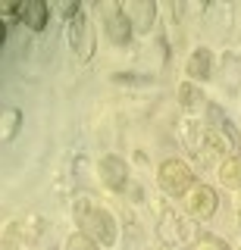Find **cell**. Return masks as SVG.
Here are the masks:
<instances>
[{
    "mask_svg": "<svg viewBox=\"0 0 241 250\" xmlns=\"http://www.w3.org/2000/svg\"><path fill=\"white\" fill-rule=\"evenodd\" d=\"M97 207V200L91 197V194H75V200H72V216H75V225H82L85 219H88V213Z\"/></svg>",
    "mask_w": 241,
    "mask_h": 250,
    "instance_id": "5bb4252c",
    "label": "cell"
},
{
    "mask_svg": "<svg viewBox=\"0 0 241 250\" xmlns=\"http://www.w3.org/2000/svg\"><path fill=\"white\" fill-rule=\"evenodd\" d=\"M97 178H100V185H104L107 191H113V194L129 191V166H126V160H122V156H116V153L100 156Z\"/></svg>",
    "mask_w": 241,
    "mask_h": 250,
    "instance_id": "5b68a950",
    "label": "cell"
},
{
    "mask_svg": "<svg viewBox=\"0 0 241 250\" xmlns=\"http://www.w3.org/2000/svg\"><path fill=\"white\" fill-rule=\"evenodd\" d=\"M216 175H219V185L229 188L232 194L241 191V150L225 156V160L219 163V169H216Z\"/></svg>",
    "mask_w": 241,
    "mask_h": 250,
    "instance_id": "30bf717a",
    "label": "cell"
},
{
    "mask_svg": "<svg viewBox=\"0 0 241 250\" xmlns=\"http://www.w3.org/2000/svg\"><path fill=\"white\" fill-rule=\"evenodd\" d=\"M126 16L135 28V35H147L153 25H157V3L153 0H135V3H126Z\"/></svg>",
    "mask_w": 241,
    "mask_h": 250,
    "instance_id": "ba28073f",
    "label": "cell"
},
{
    "mask_svg": "<svg viewBox=\"0 0 241 250\" xmlns=\"http://www.w3.org/2000/svg\"><path fill=\"white\" fill-rule=\"evenodd\" d=\"M19 231H22L19 222H6V229H3V250H16V244H19Z\"/></svg>",
    "mask_w": 241,
    "mask_h": 250,
    "instance_id": "ac0fdd59",
    "label": "cell"
},
{
    "mask_svg": "<svg viewBox=\"0 0 241 250\" xmlns=\"http://www.w3.org/2000/svg\"><path fill=\"white\" fill-rule=\"evenodd\" d=\"M157 250H173V247H169V244H163V247H157Z\"/></svg>",
    "mask_w": 241,
    "mask_h": 250,
    "instance_id": "44dd1931",
    "label": "cell"
},
{
    "mask_svg": "<svg viewBox=\"0 0 241 250\" xmlns=\"http://www.w3.org/2000/svg\"><path fill=\"white\" fill-rule=\"evenodd\" d=\"M194 182H197L194 166L185 163V160H178V156H169V160H163L157 166V185H160V191L166 194V197L182 200L185 194L194 188Z\"/></svg>",
    "mask_w": 241,
    "mask_h": 250,
    "instance_id": "6da1fadb",
    "label": "cell"
},
{
    "mask_svg": "<svg viewBox=\"0 0 241 250\" xmlns=\"http://www.w3.org/2000/svg\"><path fill=\"white\" fill-rule=\"evenodd\" d=\"M53 10H57V16H60V19H63L66 25H69V22H72L75 16L82 13V3H75V0H63V3H57Z\"/></svg>",
    "mask_w": 241,
    "mask_h": 250,
    "instance_id": "e0dca14e",
    "label": "cell"
},
{
    "mask_svg": "<svg viewBox=\"0 0 241 250\" xmlns=\"http://www.w3.org/2000/svg\"><path fill=\"white\" fill-rule=\"evenodd\" d=\"M232 209H235V222H238V231H241V191H235V197H232Z\"/></svg>",
    "mask_w": 241,
    "mask_h": 250,
    "instance_id": "ffe728a7",
    "label": "cell"
},
{
    "mask_svg": "<svg viewBox=\"0 0 241 250\" xmlns=\"http://www.w3.org/2000/svg\"><path fill=\"white\" fill-rule=\"evenodd\" d=\"M185 75L188 82L200 84V82H210L213 78V50L210 47H194L185 60Z\"/></svg>",
    "mask_w": 241,
    "mask_h": 250,
    "instance_id": "52a82bcc",
    "label": "cell"
},
{
    "mask_svg": "<svg viewBox=\"0 0 241 250\" xmlns=\"http://www.w3.org/2000/svg\"><path fill=\"white\" fill-rule=\"evenodd\" d=\"M235 250H241V247H235Z\"/></svg>",
    "mask_w": 241,
    "mask_h": 250,
    "instance_id": "7402d4cb",
    "label": "cell"
},
{
    "mask_svg": "<svg viewBox=\"0 0 241 250\" xmlns=\"http://www.w3.org/2000/svg\"><path fill=\"white\" fill-rule=\"evenodd\" d=\"M197 238H200V229H197V222L188 216H178V222H175V241L178 244H197Z\"/></svg>",
    "mask_w": 241,
    "mask_h": 250,
    "instance_id": "4fadbf2b",
    "label": "cell"
},
{
    "mask_svg": "<svg viewBox=\"0 0 241 250\" xmlns=\"http://www.w3.org/2000/svg\"><path fill=\"white\" fill-rule=\"evenodd\" d=\"M97 16L100 22L107 25V35L116 47H129L131 38H135V28H131L129 16H126V3L119 0H100L97 3Z\"/></svg>",
    "mask_w": 241,
    "mask_h": 250,
    "instance_id": "7a4b0ae2",
    "label": "cell"
},
{
    "mask_svg": "<svg viewBox=\"0 0 241 250\" xmlns=\"http://www.w3.org/2000/svg\"><path fill=\"white\" fill-rule=\"evenodd\" d=\"M19 125H22V109L19 106H3V128H0L3 144H10V141L19 135Z\"/></svg>",
    "mask_w": 241,
    "mask_h": 250,
    "instance_id": "7c38bea8",
    "label": "cell"
},
{
    "mask_svg": "<svg viewBox=\"0 0 241 250\" xmlns=\"http://www.w3.org/2000/svg\"><path fill=\"white\" fill-rule=\"evenodd\" d=\"M175 97H178V106H182V109H188V113H191V109H197L200 104H204V91H200L194 82H188V78H185V82H178Z\"/></svg>",
    "mask_w": 241,
    "mask_h": 250,
    "instance_id": "8fae6325",
    "label": "cell"
},
{
    "mask_svg": "<svg viewBox=\"0 0 241 250\" xmlns=\"http://www.w3.org/2000/svg\"><path fill=\"white\" fill-rule=\"evenodd\" d=\"M69 47L79 53L82 62H88L94 57V25H91V19H88L85 10L69 22Z\"/></svg>",
    "mask_w": 241,
    "mask_h": 250,
    "instance_id": "8992f818",
    "label": "cell"
},
{
    "mask_svg": "<svg viewBox=\"0 0 241 250\" xmlns=\"http://www.w3.org/2000/svg\"><path fill=\"white\" fill-rule=\"evenodd\" d=\"M182 209L194 222H207V219H213L216 209H219V191L207 182H194V188L182 197Z\"/></svg>",
    "mask_w": 241,
    "mask_h": 250,
    "instance_id": "3957f363",
    "label": "cell"
},
{
    "mask_svg": "<svg viewBox=\"0 0 241 250\" xmlns=\"http://www.w3.org/2000/svg\"><path fill=\"white\" fill-rule=\"evenodd\" d=\"M79 229L88 231L100 247H113L116 241H119V222H116V216H113L107 207H94Z\"/></svg>",
    "mask_w": 241,
    "mask_h": 250,
    "instance_id": "277c9868",
    "label": "cell"
},
{
    "mask_svg": "<svg viewBox=\"0 0 241 250\" xmlns=\"http://www.w3.org/2000/svg\"><path fill=\"white\" fill-rule=\"evenodd\" d=\"M66 250H100V244L94 238H91L88 231H82V229H75L72 234L66 238Z\"/></svg>",
    "mask_w": 241,
    "mask_h": 250,
    "instance_id": "9a60e30c",
    "label": "cell"
},
{
    "mask_svg": "<svg viewBox=\"0 0 241 250\" xmlns=\"http://www.w3.org/2000/svg\"><path fill=\"white\" fill-rule=\"evenodd\" d=\"M47 19H50V6L44 3V0H28V3H22L19 10V22L25 28L32 31H44L47 28Z\"/></svg>",
    "mask_w": 241,
    "mask_h": 250,
    "instance_id": "9c48e42d",
    "label": "cell"
},
{
    "mask_svg": "<svg viewBox=\"0 0 241 250\" xmlns=\"http://www.w3.org/2000/svg\"><path fill=\"white\" fill-rule=\"evenodd\" d=\"M191 250H232V247H229V241H225V238H219V234L204 231V234L197 238V244H194Z\"/></svg>",
    "mask_w": 241,
    "mask_h": 250,
    "instance_id": "2e32d148",
    "label": "cell"
},
{
    "mask_svg": "<svg viewBox=\"0 0 241 250\" xmlns=\"http://www.w3.org/2000/svg\"><path fill=\"white\" fill-rule=\"evenodd\" d=\"M129 197H131V203H141L144 200V188L141 185H129Z\"/></svg>",
    "mask_w": 241,
    "mask_h": 250,
    "instance_id": "d6986e66",
    "label": "cell"
}]
</instances>
